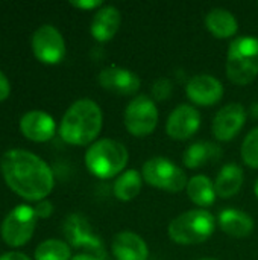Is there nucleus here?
Returning <instances> with one entry per match:
<instances>
[{
    "instance_id": "f257e3e1",
    "label": "nucleus",
    "mask_w": 258,
    "mask_h": 260,
    "mask_svg": "<svg viewBox=\"0 0 258 260\" xmlns=\"http://www.w3.org/2000/svg\"><path fill=\"white\" fill-rule=\"evenodd\" d=\"M0 169L8 187L26 201L40 203L53 190L55 177L50 166L30 151H6L0 158Z\"/></svg>"
},
{
    "instance_id": "f03ea898",
    "label": "nucleus",
    "mask_w": 258,
    "mask_h": 260,
    "mask_svg": "<svg viewBox=\"0 0 258 260\" xmlns=\"http://www.w3.org/2000/svg\"><path fill=\"white\" fill-rule=\"evenodd\" d=\"M103 114L100 107L91 99H79L73 102L59 123L61 139L73 146L93 145L102 131Z\"/></svg>"
},
{
    "instance_id": "7ed1b4c3",
    "label": "nucleus",
    "mask_w": 258,
    "mask_h": 260,
    "mask_svg": "<svg viewBox=\"0 0 258 260\" xmlns=\"http://www.w3.org/2000/svg\"><path fill=\"white\" fill-rule=\"evenodd\" d=\"M129 152L123 143L114 139H100L88 146L85 166L94 177L109 180L120 175L128 165Z\"/></svg>"
},
{
    "instance_id": "20e7f679",
    "label": "nucleus",
    "mask_w": 258,
    "mask_h": 260,
    "mask_svg": "<svg viewBox=\"0 0 258 260\" xmlns=\"http://www.w3.org/2000/svg\"><path fill=\"white\" fill-rule=\"evenodd\" d=\"M227 76L237 85H248L258 76V38L242 35L230 43Z\"/></svg>"
},
{
    "instance_id": "39448f33",
    "label": "nucleus",
    "mask_w": 258,
    "mask_h": 260,
    "mask_svg": "<svg viewBox=\"0 0 258 260\" xmlns=\"http://www.w3.org/2000/svg\"><path fill=\"white\" fill-rule=\"evenodd\" d=\"M216 224L213 213L205 209H193L172 219L167 233L178 245H198L213 236Z\"/></svg>"
},
{
    "instance_id": "423d86ee",
    "label": "nucleus",
    "mask_w": 258,
    "mask_h": 260,
    "mask_svg": "<svg viewBox=\"0 0 258 260\" xmlns=\"http://www.w3.org/2000/svg\"><path fill=\"white\" fill-rule=\"evenodd\" d=\"M141 175L149 186L170 193H179L189 184L186 172L166 157H152L144 161Z\"/></svg>"
},
{
    "instance_id": "0eeeda50",
    "label": "nucleus",
    "mask_w": 258,
    "mask_h": 260,
    "mask_svg": "<svg viewBox=\"0 0 258 260\" xmlns=\"http://www.w3.org/2000/svg\"><path fill=\"white\" fill-rule=\"evenodd\" d=\"M36 215L33 207L20 204L14 207L2 222V238L9 247H23L32 236L36 225Z\"/></svg>"
},
{
    "instance_id": "6e6552de",
    "label": "nucleus",
    "mask_w": 258,
    "mask_h": 260,
    "mask_svg": "<svg viewBox=\"0 0 258 260\" xmlns=\"http://www.w3.org/2000/svg\"><path fill=\"white\" fill-rule=\"evenodd\" d=\"M158 117L160 114L154 99L146 94H138L128 104L123 122L129 134L135 137H146L155 131Z\"/></svg>"
},
{
    "instance_id": "1a4fd4ad",
    "label": "nucleus",
    "mask_w": 258,
    "mask_h": 260,
    "mask_svg": "<svg viewBox=\"0 0 258 260\" xmlns=\"http://www.w3.org/2000/svg\"><path fill=\"white\" fill-rule=\"evenodd\" d=\"M32 52L44 64H58L65 56V41L52 24L40 26L32 35Z\"/></svg>"
},
{
    "instance_id": "9d476101",
    "label": "nucleus",
    "mask_w": 258,
    "mask_h": 260,
    "mask_svg": "<svg viewBox=\"0 0 258 260\" xmlns=\"http://www.w3.org/2000/svg\"><path fill=\"white\" fill-rule=\"evenodd\" d=\"M97 81L102 88L117 96H134L141 85L140 76L135 72L119 66H109L100 70Z\"/></svg>"
},
{
    "instance_id": "9b49d317",
    "label": "nucleus",
    "mask_w": 258,
    "mask_h": 260,
    "mask_svg": "<svg viewBox=\"0 0 258 260\" xmlns=\"http://www.w3.org/2000/svg\"><path fill=\"white\" fill-rule=\"evenodd\" d=\"M201 126V113L189 104L178 105L167 117L166 133L175 140H187L193 137Z\"/></svg>"
},
{
    "instance_id": "f8f14e48",
    "label": "nucleus",
    "mask_w": 258,
    "mask_h": 260,
    "mask_svg": "<svg viewBox=\"0 0 258 260\" xmlns=\"http://www.w3.org/2000/svg\"><path fill=\"white\" fill-rule=\"evenodd\" d=\"M246 110L242 104H228L220 108L213 119V134L220 142L233 140L245 126Z\"/></svg>"
},
{
    "instance_id": "ddd939ff",
    "label": "nucleus",
    "mask_w": 258,
    "mask_h": 260,
    "mask_svg": "<svg viewBox=\"0 0 258 260\" xmlns=\"http://www.w3.org/2000/svg\"><path fill=\"white\" fill-rule=\"evenodd\" d=\"M186 93L189 99L202 107L217 104L224 96V84L213 75L199 73L189 79L186 85Z\"/></svg>"
},
{
    "instance_id": "4468645a",
    "label": "nucleus",
    "mask_w": 258,
    "mask_h": 260,
    "mask_svg": "<svg viewBox=\"0 0 258 260\" xmlns=\"http://www.w3.org/2000/svg\"><path fill=\"white\" fill-rule=\"evenodd\" d=\"M20 131L21 134L32 142H47L55 136L56 123L50 114L41 110L27 111L20 119Z\"/></svg>"
},
{
    "instance_id": "2eb2a0df",
    "label": "nucleus",
    "mask_w": 258,
    "mask_h": 260,
    "mask_svg": "<svg viewBox=\"0 0 258 260\" xmlns=\"http://www.w3.org/2000/svg\"><path fill=\"white\" fill-rule=\"evenodd\" d=\"M111 251L116 260H148L149 248L141 236L125 230L114 236Z\"/></svg>"
},
{
    "instance_id": "dca6fc26",
    "label": "nucleus",
    "mask_w": 258,
    "mask_h": 260,
    "mask_svg": "<svg viewBox=\"0 0 258 260\" xmlns=\"http://www.w3.org/2000/svg\"><path fill=\"white\" fill-rule=\"evenodd\" d=\"M122 24V14L120 11L113 6L106 5L102 6L93 17L90 32L93 38L99 43H106L114 38V35L119 32Z\"/></svg>"
},
{
    "instance_id": "f3484780",
    "label": "nucleus",
    "mask_w": 258,
    "mask_h": 260,
    "mask_svg": "<svg viewBox=\"0 0 258 260\" xmlns=\"http://www.w3.org/2000/svg\"><path fill=\"white\" fill-rule=\"evenodd\" d=\"M217 224L225 235L233 238H246L255 227L252 216L239 209H224L217 216Z\"/></svg>"
},
{
    "instance_id": "a211bd4d",
    "label": "nucleus",
    "mask_w": 258,
    "mask_h": 260,
    "mask_svg": "<svg viewBox=\"0 0 258 260\" xmlns=\"http://www.w3.org/2000/svg\"><path fill=\"white\" fill-rule=\"evenodd\" d=\"M64 229H65V236L73 247H87L88 245L91 250H96V251H99L102 248L100 242L93 236L88 222L82 216H79V215L68 216Z\"/></svg>"
},
{
    "instance_id": "6ab92c4d",
    "label": "nucleus",
    "mask_w": 258,
    "mask_h": 260,
    "mask_svg": "<svg viewBox=\"0 0 258 260\" xmlns=\"http://www.w3.org/2000/svg\"><path fill=\"white\" fill-rule=\"evenodd\" d=\"M222 155V149L211 142L199 140L192 143L182 154V161L189 169L202 168L211 161H216Z\"/></svg>"
},
{
    "instance_id": "aec40b11",
    "label": "nucleus",
    "mask_w": 258,
    "mask_h": 260,
    "mask_svg": "<svg viewBox=\"0 0 258 260\" xmlns=\"http://www.w3.org/2000/svg\"><path fill=\"white\" fill-rule=\"evenodd\" d=\"M243 181H245V174L239 165L236 163L225 165L217 174L216 181H214V189H216L217 197L227 200V198L237 195L243 186Z\"/></svg>"
},
{
    "instance_id": "412c9836",
    "label": "nucleus",
    "mask_w": 258,
    "mask_h": 260,
    "mask_svg": "<svg viewBox=\"0 0 258 260\" xmlns=\"http://www.w3.org/2000/svg\"><path fill=\"white\" fill-rule=\"evenodd\" d=\"M205 26L216 38L222 40L234 37L239 30L237 18L225 8H213L205 17Z\"/></svg>"
},
{
    "instance_id": "4be33fe9",
    "label": "nucleus",
    "mask_w": 258,
    "mask_h": 260,
    "mask_svg": "<svg viewBox=\"0 0 258 260\" xmlns=\"http://www.w3.org/2000/svg\"><path fill=\"white\" fill-rule=\"evenodd\" d=\"M189 198L193 204L199 207H210L216 201V189L214 183L207 175H195L189 180V184L186 187Z\"/></svg>"
},
{
    "instance_id": "5701e85b",
    "label": "nucleus",
    "mask_w": 258,
    "mask_h": 260,
    "mask_svg": "<svg viewBox=\"0 0 258 260\" xmlns=\"http://www.w3.org/2000/svg\"><path fill=\"white\" fill-rule=\"evenodd\" d=\"M143 181V175L135 169H128L122 172L113 186L114 197L120 201H132L138 197Z\"/></svg>"
},
{
    "instance_id": "b1692460",
    "label": "nucleus",
    "mask_w": 258,
    "mask_h": 260,
    "mask_svg": "<svg viewBox=\"0 0 258 260\" xmlns=\"http://www.w3.org/2000/svg\"><path fill=\"white\" fill-rule=\"evenodd\" d=\"M71 250L67 242L59 239H47L35 250V260H70Z\"/></svg>"
},
{
    "instance_id": "393cba45",
    "label": "nucleus",
    "mask_w": 258,
    "mask_h": 260,
    "mask_svg": "<svg viewBox=\"0 0 258 260\" xmlns=\"http://www.w3.org/2000/svg\"><path fill=\"white\" fill-rule=\"evenodd\" d=\"M242 160L252 169H258V126L248 133L240 149Z\"/></svg>"
},
{
    "instance_id": "a878e982",
    "label": "nucleus",
    "mask_w": 258,
    "mask_h": 260,
    "mask_svg": "<svg viewBox=\"0 0 258 260\" xmlns=\"http://www.w3.org/2000/svg\"><path fill=\"white\" fill-rule=\"evenodd\" d=\"M173 90V85L172 82L167 79V78H160L154 82L152 85V96L157 99V101H166L170 93Z\"/></svg>"
},
{
    "instance_id": "bb28decb",
    "label": "nucleus",
    "mask_w": 258,
    "mask_h": 260,
    "mask_svg": "<svg viewBox=\"0 0 258 260\" xmlns=\"http://www.w3.org/2000/svg\"><path fill=\"white\" fill-rule=\"evenodd\" d=\"M33 210H35L36 218L47 219V218L52 215V212H53V206H52V203H50V201L43 200V201H40V203L33 207Z\"/></svg>"
},
{
    "instance_id": "cd10ccee",
    "label": "nucleus",
    "mask_w": 258,
    "mask_h": 260,
    "mask_svg": "<svg viewBox=\"0 0 258 260\" xmlns=\"http://www.w3.org/2000/svg\"><path fill=\"white\" fill-rule=\"evenodd\" d=\"M75 8H79V9H96V8H99L100 9V6H102V2L100 0H73V2H70Z\"/></svg>"
},
{
    "instance_id": "c85d7f7f",
    "label": "nucleus",
    "mask_w": 258,
    "mask_h": 260,
    "mask_svg": "<svg viewBox=\"0 0 258 260\" xmlns=\"http://www.w3.org/2000/svg\"><path fill=\"white\" fill-rule=\"evenodd\" d=\"M11 93V84L6 78V75L0 70V102L8 99Z\"/></svg>"
},
{
    "instance_id": "c756f323",
    "label": "nucleus",
    "mask_w": 258,
    "mask_h": 260,
    "mask_svg": "<svg viewBox=\"0 0 258 260\" xmlns=\"http://www.w3.org/2000/svg\"><path fill=\"white\" fill-rule=\"evenodd\" d=\"M0 260H30L26 254L18 253V251H9V253H3L0 256Z\"/></svg>"
},
{
    "instance_id": "7c9ffc66",
    "label": "nucleus",
    "mask_w": 258,
    "mask_h": 260,
    "mask_svg": "<svg viewBox=\"0 0 258 260\" xmlns=\"http://www.w3.org/2000/svg\"><path fill=\"white\" fill-rule=\"evenodd\" d=\"M70 260H99L96 256H93V254H87V253H82V254H76V256H73Z\"/></svg>"
},
{
    "instance_id": "2f4dec72",
    "label": "nucleus",
    "mask_w": 258,
    "mask_h": 260,
    "mask_svg": "<svg viewBox=\"0 0 258 260\" xmlns=\"http://www.w3.org/2000/svg\"><path fill=\"white\" fill-rule=\"evenodd\" d=\"M252 116H254V117H258V104H254V105H252Z\"/></svg>"
},
{
    "instance_id": "473e14b6",
    "label": "nucleus",
    "mask_w": 258,
    "mask_h": 260,
    "mask_svg": "<svg viewBox=\"0 0 258 260\" xmlns=\"http://www.w3.org/2000/svg\"><path fill=\"white\" fill-rule=\"evenodd\" d=\"M254 192H255V197L258 198V178L257 181H255V184H254Z\"/></svg>"
},
{
    "instance_id": "72a5a7b5",
    "label": "nucleus",
    "mask_w": 258,
    "mask_h": 260,
    "mask_svg": "<svg viewBox=\"0 0 258 260\" xmlns=\"http://www.w3.org/2000/svg\"><path fill=\"white\" fill-rule=\"evenodd\" d=\"M198 260H216V259H207V257H204V259H198Z\"/></svg>"
}]
</instances>
